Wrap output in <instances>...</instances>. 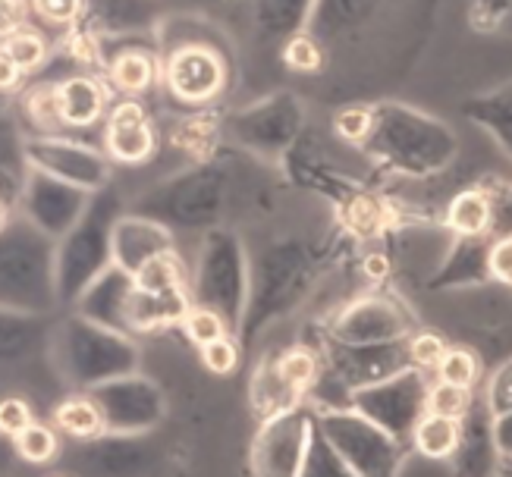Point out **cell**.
I'll return each mask as SVG.
<instances>
[{"mask_svg":"<svg viewBox=\"0 0 512 477\" xmlns=\"http://www.w3.org/2000/svg\"><path fill=\"white\" fill-rule=\"evenodd\" d=\"M164 19L161 0H82V19L98 38L154 35Z\"/></svg>","mask_w":512,"mask_h":477,"instance_id":"23","label":"cell"},{"mask_svg":"<svg viewBox=\"0 0 512 477\" xmlns=\"http://www.w3.org/2000/svg\"><path fill=\"white\" fill-rule=\"evenodd\" d=\"M13 107V98H7V95H0V113H7Z\"/></svg>","mask_w":512,"mask_h":477,"instance_id":"55","label":"cell"},{"mask_svg":"<svg viewBox=\"0 0 512 477\" xmlns=\"http://www.w3.org/2000/svg\"><path fill=\"white\" fill-rule=\"evenodd\" d=\"M494 437H497L500 459H509L512 462V408L494 418Z\"/></svg>","mask_w":512,"mask_h":477,"instance_id":"54","label":"cell"},{"mask_svg":"<svg viewBox=\"0 0 512 477\" xmlns=\"http://www.w3.org/2000/svg\"><path fill=\"white\" fill-rule=\"evenodd\" d=\"M35 408L29 399H22V396H4L0 399V437H7L13 440L22 427H29L35 421Z\"/></svg>","mask_w":512,"mask_h":477,"instance_id":"49","label":"cell"},{"mask_svg":"<svg viewBox=\"0 0 512 477\" xmlns=\"http://www.w3.org/2000/svg\"><path fill=\"white\" fill-rule=\"evenodd\" d=\"M104 79L123 98H142L161 85V48L158 35L101 38Z\"/></svg>","mask_w":512,"mask_h":477,"instance_id":"18","label":"cell"},{"mask_svg":"<svg viewBox=\"0 0 512 477\" xmlns=\"http://www.w3.org/2000/svg\"><path fill=\"white\" fill-rule=\"evenodd\" d=\"M415 333V314L384 292L359 295L327 324V339L337 343H396Z\"/></svg>","mask_w":512,"mask_h":477,"instance_id":"15","label":"cell"},{"mask_svg":"<svg viewBox=\"0 0 512 477\" xmlns=\"http://www.w3.org/2000/svg\"><path fill=\"white\" fill-rule=\"evenodd\" d=\"M299 402H305V396L299 390H293V386L280 377V371L274 368L271 358H264L258 365V371H255V377H252V405H255V412L261 418H267V415H277V412H283V408H293Z\"/></svg>","mask_w":512,"mask_h":477,"instance_id":"38","label":"cell"},{"mask_svg":"<svg viewBox=\"0 0 512 477\" xmlns=\"http://www.w3.org/2000/svg\"><path fill=\"white\" fill-rule=\"evenodd\" d=\"M280 54H283L289 70H296V73H315L327 60V51L308 32H299V35L289 38L280 48Z\"/></svg>","mask_w":512,"mask_h":477,"instance_id":"44","label":"cell"},{"mask_svg":"<svg viewBox=\"0 0 512 477\" xmlns=\"http://www.w3.org/2000/svg\"><path fill=\"white\" fill-rule=\"evenodd\" d=\"M437 377L475 390V383H478V377H481L478 358H475L469 349H462V346H447V352H443L440 365H437Z\"/></svg>","mask_w":512,"mask_h":477,"instance_id":"45","label":"cell"},{"mask_svg":"<svg viewBox=\"0 0 512 477\" xmlns=\"http://www.w3.org/2000/svg\"><path fill=\"white\" fill-rule=\"evenodd\" d=\"M180 330L192 339V343H195L198 349L208 346V343H214V339H220V336L233 333V327L224 321V317H220L214 308H205V305H192L189 314L183 317Z\"/></svg>","mask_w":512,"mask_h":477,"instance_id":"41","label":"cell"},{"mask_svg":"<svg viewBox=\"0 0 512 477\" xmlns=\"http://www.w3.org/2000/svg\"><path fill=\"white\" fill-rule=\"evenodd\" d=\"M443 226L453 236H484L491 233V195L478 183L472 189H462L453 195L443 214Z\"/></svg>","mask_w":512,"mask_h":477,"instance_id":"34","label":"cell"},{"mask_svg":"<svg viewBox=\"0 0 512 477\" xmlns=\"http://www.w3.org/2000/svg\"><path fill=\"white\" fill-rule=\"evenodd\" d=\"M51 424L66 440H92L107 434L101 408L85 390H73V396L60 399L51 412Z\"/></svg>","mask_w":512,"mask_h":477,"instance_id":"33","label":"cell"},{"mask_svg":"<svg viewBox=\"0 0 512 477\" xmlns=\"http://www.w3.org/2000/svg\"><path fill=\"white\" fill-rule=\"evenodd\" d=\"M365 129H368V107H346L343 113H337V132L346 142L359 145Z\"/></svg>","mask_w":512,"mask_h":477,"instance_id":"52","label":"cell"},{"mask_svg":"<svg viewBox=\"0 0 512 477\" xmlns=\"http://www.w3.org/2000/svg\"><path fill=\"white\" fill-rule=\"evenodd\" d=\"M491 277H494V283H503V286L512 289V236L494 239V248H491Z\"/></svg>","mask_w":512,"mask_h":477,"instance_id":"51","label":"cell"},{"mask_svg":"<svg viewBox=\"0 0 512 477\" xmlns=\"http://www.w3.org/2000/svg\"><path fill=\"white\" fill-rule=\"evenodd\" d=\"M198 352H202V361H205V368L211 374H233L239 368L242 355H246V349H242L236 333L220 336V339H214V343L202 346Z\"/></svg>","mask_w":512,"mask_h":477,"instance_id":"47","label":"cell"},{"mask_svg":"<svg viewBox=\"0 0 512 477\" xmlns=\"http://www.w3.org/2000/svg\"><path fill=\"white\" fill-rule=\"evenodd\" d=\"M494 408L487 402V396H475L469 412L459 418V446L453 456L456 474H469V477H484L497 471V437H494Z\"/></svg>","mask_w":512,"mask_h":477,"instance_id":"24","label":"cell"},{"mask_svg":"<svg viewBox=\"0 0 512 477\" xmlns=\"http://www.w3.org/2000/svg\"><path fill=\"white\" fill-rule=\"evenodd\" d=\"M132 289H136V274H129V270L120 267V264H110L104 274L79 295L73 311L92 317V321H98L104 327L132 333V327H129Z\"/></svg>","mask_w":512,"mask_h":477,"instance_id":"28","label":"cell"},{"mask_svg":"<svg viewBox=\"0 0 512 477\" xmlns=\"http://www.w3.org/2000/svg\"><path fill=\"white\" fill-rule=\"evenodd\" d=\"M57 107L66 132H85L98 126L110 110V85L92 70L66 73L57 79Z\"/></svg>","mask_w":512,"mask_h":477,"instance_id":"25","label":"cell"},{"mask_svg":"<svg viewBox=\"0 0 512 477\" xmlns=\"http://www.w3.org/2000/svg\"><path fill=\"white\" fill-rule=\"evenodd\" d=\"M233 198V167L198 161L176 170L126 201V211L145 214L173 233H208L224 223Z\"/></svg>","mask_w":512,"mask_h":477,"instance_id":"5","label":"cell"},{"mask_svg":"<svg viewBox=\"0 0 512 477\" xmlns=\"http://www.w3.org/2000/svg\"><path fill=\"white\" fill-rule=\"evenodd\" d=\"M85 393L98 402L107 434H151L167 418V393L142 371L98 383Z\"/></svg>","mask_w":512,"mask_h":477,"instance_id":"12","label":"cell"},{"mask_svg":"<svg viewBox=\"0 0 512 477\" xmlns=\"http://www.w3.org/2000/svg\"><path fill=\"white\" fill-rule=\"evenodd\" d=\"M249 35L258 51H280L283 44L305 32L315 0H246Z\"/></svg>","mask_w":512,"mask_h":477,"instance_id":"27","label":"cell"},{"mask_svg":"<svg viewBox=\"0 0 512 477\" xmlns=\"http://www.w3.org/2000/svg\"><path fill=\"white\" fill-rule=\"evenodd\" d=\"M456 446H459V421L447 415H434V412L421 415L409 440V449L421 452V456H428V459H440V462H453Z\"/></svg>","mask_w":512,"mask_h":477,"instance_id":"36","label":"cell"},{"mask_svg":"<svg viewBox=\"0 0 512 477\" xmlns=\"http://www.w3.org/2000/svg\"><path fill=\"white\" fill-rule=\"evenodd\" d=\"M26 161H29V167L60 176L66 183H76L88 192H98L114 183V167H117L104 154V148H95V145L76 139L73 132L29 135Z\"/></svg>","mask_w":512,"mask_h":477,"instance_id":"14","label":"cell"},{"mask_svg":"<svg viewBox=\"0 0 512 477\" xmlns=\"http://www.w3.org/2000/svg\"><path fill=\"white\" fill-rule=\"evenodd\" d=\"M249 248V299L239 324L242 349H252L277 321L308 302L330 258V245L305 233H274Z\"/></svg>","mask_w":512,"mask_h":477,"instance_id":"1","label":"cell"},{"mask_svg":"<svg viewBox=\"0 0 512 477\" xmlns=\"http://www.w3.org/2000/svg\"><path fill=\"white\" fill-rule=\"evenodd\" d=\"M126 211L117 183L98 189L82 217L57 239V299L60 311L73 308L79 295L114 264V226Z\"/></svg>","mask_w":512,"mask_h":477,"instance_id":"7","label":"cell"},{"mask_svg":"<svg viewBox=\"0 0 512 477\" xmlns=\"http://www.w3.org/2000/svg\"><path fill=\"white\" fill-rule=\"evenodd\" d=\"M428 390H431L428 371L409 365L377 383L359 386L352 393V408H359L365 418L381 424L396 440H403L409 446L415 424L428 412Z\"/></svg>","mask_w":512,"mask_h":477,"instance_id":"11","label":"cell"},{"mask_svg":"<svg viewBox=\"0 0 512 477\" xmlns=\"http://www.w3.org/2000/svg\"><path fill=\"white\" fill-rule=\"evenodd\" d=\"M321 361L327 371L340 377L349 393L412 365L409 339H396V343H337V339H327Z\"/></svg>","mask_w":512,"mask_h":477,"instance_id":"19","label":"cell"},{"mask_svg":"<svg viewBox=\"0 0 512 477\" xmlns=\"http://www.w3.org/2000/svg\"><path fill=\"white\" fill-rule=\"evenodd\" d=\"M337 211H340L343 230L362 236V239L381 236L384 230H390V220H393L387 201H381V198L365 192V189H359L355 195H349L343 204H337Z\"/></svg>","mask_w":512,"mask_h":477,"instance_id":"35","label":"cell"},{"mask_svg":"<svg viewBox=\"0 0 512 477\" xmlns=\"http://www.w3.org/2000/svg\"><path fill=\"white\" fill-rule=\"evenodd\" d=\"M173 230L145 214L123 211L114 226V264L126 267L129 274H136L151 258L164 252H173Z\"/></svg>","mask_w":512,"mask_h":477,"instance_id":"26","label":"cell"},{"mask_svg":"<svg viewBox=\"0 0 512 477\" xmlns=\"http://www.w3.org/2000/svg\"><path fill=\"white\" fill-rule=\"evenodd\" d=\"M506 16H512V0H506Z\"/></svg>","mask_w":512,"mask_h":477,"instance_id":"56","label":"cell"},{"mask_svg":"<svg viewBox=\"0 0 512 477\" xmlns=\"http://www.w3.org/2000/svg\"><path fill=\"white\" fill-rule=\"evenodd\" d=\"M92 195L95 192H88L76 183H66L60 176L29 167L26 189H22V201H19V214L32 220L41 233H48L51 239H60L82 217Z\"/></svg>","mask_w":512,"mask_h":477,"instance_id":"17","label":"cell"},{"mask_svg":"<svg viewBox=\"0 0 512 477\" xmlns=\"http://www.w3.org/2000/svg\"><path fill=\"white\" fill-rule=\"evenodd\" d=\"M481 186L491 195V236H512V183H506L500 176H487L481 179Z\"/></svg>","mask_w":512,"mask_h":477,"instance_id":"43","label":"cell"},{"mask_svg":"<svg viewBox=\"0 0 512 477\" xmlns=\"http://www.w3.org/2000/svg\"><path fill=\"white\" fill-rule=\"evenodd\" d=\"M192 302L214 308L224 321L239 333L242 314L249 299V248L230 226H214L202 233L195 252V264L189 270Z\"/></svg>","mask_w":512,"mask_h":477,"instance_id":"8","label":"cell"},{"mask_svg":"<svg viewBox=\"0 0 512 477\" xmlns=\"http://www.w3.org/2000/svg\"><path fill=\"white\" fill-rule=\"evenodd\" d=\"M475 393L469 390V386H459V383H450V380H434L431 390H428V412L434 415H447V418H462L465 412H469Z\"/></svg>","mask_w":512,"mask_h":477,"instance_id":"42","label":"cell"},{"mask_svg":"<svg viewBox=\"0 0 512 477\" xmlns=\"http://www.w3.org/2000/svg\"><path fill=\"white\" fill-rule=\"evenodd\" d=\"M462 117L478 123L512 157V82L462 101Z\"/></svg>","mask_w":512,"mask_h":477,"instance_id":"32","label":"cell"},{"mask_svg":"<svg viewBox=\"0 0 512 477\" xmlns=\"http://www.w3.org/2000/svg\"><path fill=\"white\" fill-rule=\"evenodd\" d=\"M311 418H315V408L305 402L261 418L252 440V471L261 477H299Z\"/></svg>","mask_w":512,"mask_h":477,"instance_id":"16","label":"cell"},{"mask_svg":"<svg viewBox=\"0 0 512 477\" xmlns=\"http://www.w3.org/2000/svg\"><path fill=\"white\" fill-rule=\"evenodd\" d=\"M443 352H447V343L437 336V333H428V330H415L409 336V358H412V365L421 368V371H437L440 365V358Z\"/></svg>","mask_w":512,"mask_h":477,"instance_id":"48","label":"cell"},{"mask_svg":"<svg viewBox=\"0 0 512 477\" xmlns=\"http://www.w3.org/2000/svg\"><path fill=\"white\" fill-rule=\"evenodd\" d=\"M151 434H101L92 440H73L70 449L60 456H70L76 465L70 471L79 474H104V477H126V474H151L161 471L167 452Z\"/></svg>","mask_w":512,"mask_h":477,"instance_id":"13","label":"cell"},{"mask_svg":"<svg viewBox=\"0 0 512 477\" xmlns=\"http://www.w3.org/2000/svg\"><path fill=\"white\" fill-rule=\"evenodd\" d=\"M484 396L491 402L494 415H503L512 408V358L503 361V365L491 374V380L484 386Z\"/></svg>","mask_w":512,"mask_h":477,"instance_id":"50","label":"cell"},{"mask_svg":"<svg viewBox=\"0 0 512 477\" xmlns=\"http://www.w3.org/2000/svg\"><path fill=\"white\" fill-rule=\"evenodd\" d=\"M13 117L22 135H57L66 132L57 107V79H35L32 85L19 88V98L13 101Z\"/></svg>","mask_w":512,"mask_h":477,"instance_id":"31","label":"cell"},{"mask_svg":"<svg viewBox=\"0 0 512 477\" xmlns=\"http://www.w3.org/2000/svg\"><path fill=\"white\" fill-rule=\"evenodd\" d=\"M299 477H352L349 465L340 456V449L333 446V440L324 434L318 418H311L308 446H305V456H302Z\"/></svg>","mask_w":512,"mask_h":477,"instance_id":"40","label":"cell"},{"mask_svg":"<svg viewBox=\"0 0 512 477\" xmlns=\"http://www.w3.org/2000/svg\"><path fill=\"white\" fill-rule=\"evenodd\" d=\"M161 85L170 101L208 107L230 85V51L217 26L198 16H164L158 26Z\"/></svg>","mask_w":512,"mask_h":477,"instance_id":"3","label":"cell"},{"mask_svg":"<svg viewBox=\"0 0 512 477\" xmlns=\"http://www.w3.org/2000/svg\"><path fill=\"white\" fill-rule=\"evenodd\" d=\"M390 7L393 0H315L305 32L333 54L346 44H359L365 32L377 29Z\"/></svg>","mask_w":512,"mask_h":477,"instance_id":"20","label":"cell"},{"mask_svg":"<svg viewBox=\"0 0 512 477\" xmlns=\"http://www.w3.org/2000/svg\"><path fill=\"white\" fill-rule=\"evenodd\" d=\"M0 51H4L26 76L41 70V66L54 57L48 32L32 26V22H22V26H16L13 32L0 35Z\"/></svg>","mask_w":512,"mask_h":477,"instance_id":"37","label":"cell"},{"mask_svg":"<svg viewBox=\"0 0 512 477\" xmlns=\"http://www.w3.org/2000/svg\"><path fill=\"white\" fill-rule=\"evenodd\" d=\"M44 358L54 377L70 390H92L98 383L142 371L136 333L104 327L73 308L57 311Z\"/></svg>","mask_w":512,"mask_h":477,"instance_id":"4","label":"cell"},{"mask_svg":"<svg viewBox=\"0 0 512 477\" xmlns=\"http://www.w3.org/2000/svg\"><path fill=\"white\" fill-rule=\"evenodd\" d=\"M355 148L390 176L434 179L459 157V135L425 110L381 101L368 107V129Z\"/></svg>","mask_w":512,"mask_h":477,"instance_id":"2","label":"cell"},{"mask_svg":"<svg viewBox=\"0 0 512 477\" xmlns=\"http://www.w3.org/2000/svg\"><path fill=\"white\" fill-rule=\"evenodd\" d=\"M308 123L305 104L296 92H274L249 107L233 110L224 120V135L239 148L261 161H283Z\"/></svg>","mask_w":512,"mask_h":477,"instance_id":"9","label":"cell"},{"mask_svg":"<svg viewBox=\"0 0 512 477\" xmlns=\"http://www.w3.org/2000/svg\"><path fill=\"white\" fill-rule=\"evenodd\" d=\"M13 452L29 465H51L54 459H60L63 452V434L54 424H44V421H32L29 427H22L19 434L10 440Z\"/></svg>","mask_w":512,"mask_h":477,"instance_id":"39","label":"cell"},{"mask_svg":"<svg viewBox=\"0 0 512 477\" xmlns=\"http://www.w3.org/2000/svg\"><path fill=\"white\" fill-rule=\"evenodd\" d=\"M491 248L494 236H453L447 252L437 261L434 274L428 277L431 292H447V289H472L494 283L491 277Z\"/></svg>","mask_w":512,"mask_h":477,"instance_id":"22","label":"cell"},{"mask_svg":"<svg viewBox=\"0 0 512 477\" xmlns=\"http://www.w3.org/2000/svg\"><path fill=\"white\" fill-rule=\"evenodd\" d=\"M315 418L333 446L340 449L352 477H393L403 468L409 446L381 424L365 418L359 408H315Z\"/></svg>","mask_w":512,"mask_h":477,"instance_id":"10","label":"cell"},{"mask_svg":"<svg viewBox=\"0 0 512 477\" xmlns=\"http://www.w3.org/2000/svg\"><path fill=\"white\" fill-rule=\"evenodd\" d=\"M54 317L57 314L0 308V368L26 365L38 355H48Z\"/></svg>","mask_w":512,"mask_h":477,"instance_id":"29","label":"cell"},{"mask_svg":"<svg viewBox=\"0 0 512 477\" xmlns=\"http://www.w3.org/2000/svg\"><path fill=\"white\" fill-rule=\"evenodd\" d=\"M192 289L173 286V289H132L129 299V327L136 336L142 333H158L167 327H180L183 317L192 308Z\"/></svg>","mask_w":512,"mask_h":477,"instance_id":"30","label":"cell"},{"mask_svg":"<svg viewBox=\"0 0 512 477\" xmlns=\"http://www.w3.org/2000/svg\"><path fill=\"white\" fill-rule=\"evenodd\" d=\"M101 148L120 167L148 164L158 154V132L148 120L139 98H123L120 104H110L104 117Z\"/></svg>","mask_w":512,"mask_h":477,"instance_id":"21","label":"cell"},{"mask_svg":"<svg viewBox=\"0 0 512 477\" xmlns=\"http://www.w3.org/2000/svg\"><path fill=\"white\" fill-rule=\"evenodd\" d=\"M29 10L44 29H73L82 19V0H29Z\"/></svg>","mask_w":512,"mask_h":477,"instance_id":"46","label":"cell"},{"mask_svg":"<svg viewBox=\"0 0 512 477\" xmlns=\"http://www.w3.org/2000/svg\"><path fill=\"white\" fill-rule=\"evenodd\" d=\"M0 308L57 314V239L16 214L0 226Z\"/></svg>","mask_w":512,"mask_h":477,"instance_id":"6","label":"cell"},{"mask_svg":"<svg viewBox=\"0 0 512 477\" xmlns=\"http://www.w3.org/2000/svg\"><path fill=\"white\" fill-rule=\"evenodd\" d=\"M22 85H26V73H22L4 51H0V95L13 98Z\"/></svg>","mask_w":512,"mask_h":477,"instance_id":"53","label":"cell"}]
</instances>
